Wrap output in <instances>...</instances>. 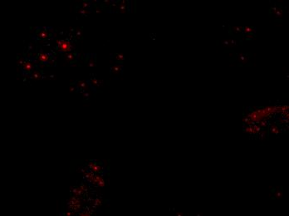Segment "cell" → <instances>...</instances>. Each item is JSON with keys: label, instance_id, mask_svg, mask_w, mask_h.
I'll return each instance as SVG.
<instances>
[{"label": "cell", "instance_id": "cell-2", "mask_svg": "<svg viewBox=\"0 0 289 216\" xmlns=\"http://www.w3.org/2000/svg\"><path fill=\"white\" fill-rule=\"evenodd\" d=\"M49 58H50V57L47 53H41L38 55V59H39V61L42 62V63H47V61L49 60Z\"/></svg>", "mask_w": 289, "mask_h": 216}, {"label": "cell", "instance_id": "cell-4", "mask_svg": "<svg viewBox=\"0 0 289 216\" xmlns=\"http://www.w3.org/2000/svg\"><path fill=\"white\" fill-rule=\"evenodd\" d=\"M32 67H33V63H30V62H28L24 64V69H25V71H28V72H30L32 70Z\"/></svg>", "mask_w": 289, "mask_h": 216}, {"label": "cell", "instance_id": "cell-1", "mask_svg": "<svg viewBox=\"0 0 289 216\" xmlns=\"http://www.w3.org/2000/svg\"><path fill=\"white\" fill-rule=\"evenodd\" d=\"M57 48L62 53H67L72 50V44L66 40H59L57 42Z\"/></svg>", "mask_w": 289, "mask_h": 216}, {"label": "cell", "instance_id": "cell-3", "mask_svg": "<svg viewBox=\"0 0 289 216\" xmlns=\"http://www.w3.org/2000/svg\"><path fill=\"white\" fill-rule=\"evenodd\" d=\"M48 36H49V34H48V31L46 30V28L42 29V30L39 33V38H48Z\"/></svg>", "mask_w": 289, "mask_h": 216}]
</instances>
